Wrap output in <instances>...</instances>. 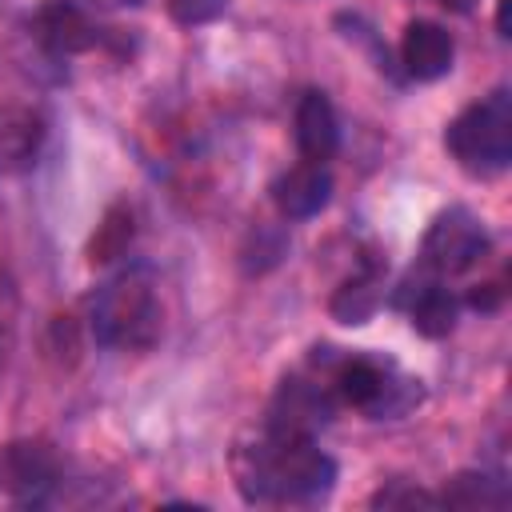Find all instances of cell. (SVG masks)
I'll list each match as a JSON object with an SVG mask.
<instances>
[{
	"label": "cell",
	"instance_id": "17",
	"mask_svg": "<svg viewBox=\"0 0 512 512\" xmlns=\"http://www.w3.org/2000/svg\"><path fill=\"white\" fill-rule=\"evenodd\" d=\"M228 8V0H168V16L180 28H204L212 20H220Z\"/></svg>",
	"mask_w": 512,
	"mask_h": 512
},
{
	"label": "cell",
	"instance_id": "11",
	"mask_svg": "<svg viewBox=\"0 0 512 512\" xmlns=\"http://www.w3.org/2000/svg\"><path fill=\"white\" fill-rule=\"evenodd\" d=\"M296 148L308 164H328L340 148L336 108L320 88H308L296 104Z\"/></svg>",
	"mask_w": 512,
	"mask_h": 512
},
{
	"label": "cell",
	"instance_id": "20",
	"mask_svg": "<svg viewBox=\"0 0 512 512\" xmlns=\"http://www.w3.org/2000/svg\"><path fill=\"white\" fill-rule=\"evenodd\" d=\"M508 4H512V0H500V12H496V28H500V36H512V32H508Z\"/></svg>",
	"mask_w": 512,
	"mask_h": 512
},
{
	"label": "cell",
	"instance_id": "9",
	"mask_svg": "<svg viewBox=\"0 0 512 512\" xmlns=\"http://www.w3.org/2000/svg\"><path fill=\"white\" fill-rule=\"evenodd\" d=\"M48 140V120L32 104H0V176L28 172Z\"/></svg>",
	"mask_w": 512,
	"mask_h": 512
},
{
	"label": "cell",
	"instance_id": "3",
	"mask_svg": "<svg viewBox=\"0 0 512 512\" xmlns=\"http://www.w3.org/2000/svg\"><path fill=\"white\" fill-rule=\"evenodd\" d=\"M444 148L468 176H476V180L500 176L512 164V96H508V88H496V92L480 96L476 104H468L464 112H456L444 128Z\"/></svg>",
	"mask_w": 512,
	"mask_h": 512
},
{
	"label": "cell",
	"instance_id": "21",
	"mask_svg": "<svg viewBox=\"0 0 512 512\" xmlns=\"http://www.w3.org/2000/svg\"><path fill=\"white\" fill-rule=\"evenodd\" d=\"M436 4H444V8H456V12H468L476 0H436Z\"/></svg>",
	"mask_w": 512,
	"mask_h": 512
},
{
	"label": "cell",
	"instance_id": "8",
	"mask_svg": "<svg viewBox=\"0 0 512 512\" xmlns=\"http://www.w3.org/2000/svg\"><path fill=\"white\" fill-rule=\"evenodd\" d=\"M396 304L408 312L412 328H416L420 336H428V340H440V336H448V332L456 328L460 304H456V296H452L436 276H428V272L408 276V280L400 284V292H396Z\"/></svg>",
	"mask_w": 512,
	"mask_h": 512
},
{
	"label": "cell",
	"instance_id": "13",
	"mask_svg": "<svg viewBox=\"0 0 512 512\" xmlns=\"http://www.w3.org/2000/svg\"><path fill=\"white\" fill-rule=\"evenodd\" d=\"M36 36L52 56H76V52H88L100 40L92 20L68 0H48L36 12Z\"/></svg>",
	"mask_w": 512,
	"mask_h": 512
},
{
	"label": "cell",
	"instance_id": "19",
	"mask_svg": "<svg viewBox=\"0 0 512 512\" xmlns=\"http://www.w3.org/2000/svg\"><path fill=\"white\" fill-rule=\"evenodd\" d=\"M496 300H500V288H496V284H476V292L468 296V304L480 308V312H492Z\"/></svg>",
	"mask_w": 512,
	"mask_h": 512
},
{
	"label": "cell",
	"instance_id": "5",
	"mask_svg": "<svg viewBox=\"0 0 512 512\" xmlns=\"http://www.w3.org/2000/svg\"><path fill=\"white\" fill-rule=\"evenodd\" d=\"M488 248V232L484 224L468 212V208H444L424 240H420V272L436 276V280H448V276H464Z\"/></svg>",
	"mask_w": 512,
	"mask_h": 512
},
{
	"label": "cell",
	"instance_id": "14",
	"mask_svg": "<svg viewBox=\"0 0 512 512\" xmlns=\"http://www.w3.org/2000/svg\"><path fill=\"white\" fill-rule=\"evenodd\" d=\"M380 304H384V264H380L376 256H364V260H360V272L348 276V280L336 288L328 312H332L340 324L360 328V324H368V320L376 316Z\"/></svg>",
	"mask_w": 512,
	"mask_h": 512
},
{
	"label": "cell",
	"instance_id": "6",
	"mask_svg": "<svg viewBox=\"0 0 512 512\" xmlns=\"http://www.w3.org/2000/svg\"><path fill=\"white\" fill-rule=\"evenodd\" d=\"M60 484V460L44 440H12L0 448V492L16 504H44Z\"/></svg>",
	"mask_w": 512,
	"mask_h": 512
},
{
	"label": "cell",
	"instance_id": "12",
	"mask_svg": "<svg viewBox=\"0 0 512 512\" xmlns=\"http://www.w3.org/2000/svg\"><path fill=\"white\" fill-rule=\"evenodd\" d=\"M272 200H276L280 216L308 220V216H316V212L328 208V200H332V176L324 172V164H308L304 160V164L288 168L272 184Z\"/></svg>",
	"mask_w": 512,
	"mask_h": 512
},
{
	"label": "cell",
	"instance_id": "4",
	"mask_svg": "<svg viewBox=\"0 0 512 512\" xmlns=\"http://www.w3.org/2000/svg\"><path fill=\"white\" fill-rule=\"evenodd\" d=\"M328 384H332V392L344 404H352V408H360V412H368L376 420L400 416L412 404H420V380L400 376L396 364H388V360L380 364L372 356H344V360H336Z\"/></svg>",
	"mask_w": 512,
	"mask_h": 512
},
{
	"label": "cell",
	"instance_id": "1",
	"mask_svg": "<svg viewBox=\"0 0 512 512\" xmlns=\"http://www.w3.org/2000/svg\"><path fill=\"white\" fill-rule=\"evenodd\" d=\"M232 476L248 504H316L336 488V460L312 436L260 428L236 444Z\"/></svg>",
	"mask_w": 512,
	"mask_h": 512
},
{
	"label": "cell",
	"instance_id": "18",
	"mask_svg": "<svg viewBox=\"0 0 512 512\" xmlns=\"http://www.w3.org/2000/svg\"><path fill=\"white\" fill-rule=\"evenodd\" d=\"M436 504L440 500L432 492H420V488H412L404 480H392L388 488H380L372 496V508H436Z\"/></svg>",
	"mask_w": 512,
	"mask_h": 512
},
{
	"label": "cell",
	"instance_id": "7",
	"mask_svg": "<svg viewBox=\"0 0 512 512\" xmlns=\"http://www.w3.org/2000/svg\"><path fill=\"white\" fill-rule=\"evenodd\" d=\"M336 412V392L332 384L320 380H304V376H288L272 404H268V420L264 428L272 432H288V436H312L316 428H324Z\"/></svg>",
	"mask_w": 512,
	"mask_h": 512
},
{
	"label": "cell",
	"instance_id": "10",
	"mask_svg": "<svg viewBox=\"0 0 512 512\" xmlns=\"http://www.w3.org/2000/svg\"><path fill=\"white\" fill-rule=\"evenodd\" d=\"M452 60H456V44L452 36L432 24V20H412L404 28V40H400V64L412 80H440L452 72Z\"/></svg>",
	"mask_w": 512,
	"mask_h": 512
},
{
	"label": "cell",
	"instance_id": "22",
	"mask_svg": "<svg viewBox=\"0 0 512 512\" xmlns=\"http://www.w3.org/2000/svg\"><path fill=\"white\" fill-rule=\"evenodd\" d=\"M132 4H140V0H132Z\"/></svg>",
	"mask_w": 512,
	"mask_h": 512
},
{
	"label": "cell",
	"instance_id": "2",
	"mask_svg": "<svg viewBox=\"0 0 512 512\" xmlns=\"http://www.w3.org/2000/svg\"><path fill=\"white\" fill-rule=\"evenodd\" d=\"M88 328L96 344L116 348V352H144L160 340V300L152 272L132 264L108 276L92 304H88Z\"/></svg>",
	"mask_w": 512,
	"mask_h": 512
},
{
	"label": "cell",
	"instance_id": "16",
	"mask_svg": "<svg viewBox=\"0 0 512 512\" xmlns=\"http://www.w3.org/2000/svg\"><path fill=\"white\" fill-rule=\"evenodd\" d=\"M128 244H132V208L116 204V208H108L104 224L96 228V236L88 244V260L92 264H112L116 256L128 252Z\"/></svg>",
	"mask_w": 512,
	"mask_h": 512
},
{
	"label": "cell",
	"instance_id": "15",
	"mask_svg": "<svg viewBox=\"0 0 512 512\" xmlns=\"http://www.w3.org/2000/svg\"><path fill=\"white\" fill-rule=\"evenodd\" d=\"M440 504L448 508H504L508 504V484L488 476V472H456L440 496Z\"/></svg>",
	"mask_w": 512,
	"mask_h": 512
}]
</instances>
